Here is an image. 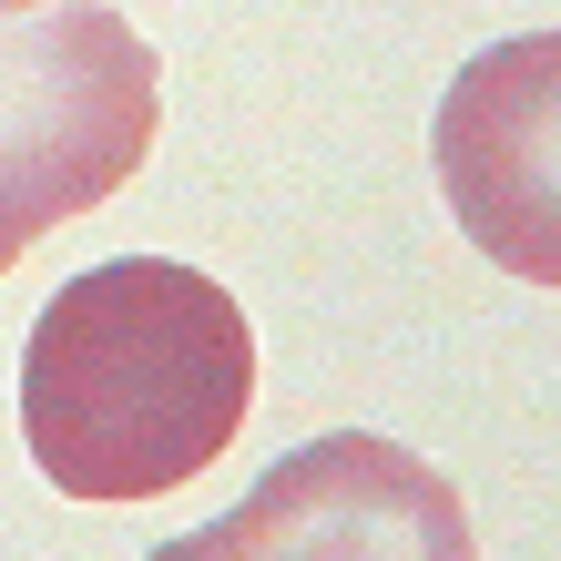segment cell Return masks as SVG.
I'll list each match as a JSON object with an SVG mask.
<instances>
[{
	"instance_id": "obj_1",
	"label": "cell",
	"mask_w": 561,
	"mask_h": 561,
	"mask_svg": "<svg viewBox=\"0 0 561 561\" xmlns=\"http://www.w3.org/2000/svg\"><path fill=\"white\" fill-rule=\"evenodd\" d=\"M255 327L174 255H113L42 307L21 347V439L61 501H163L236 449Z\"/></svg>"
},
{
	"instance_id": "obj_2",
	"label": "cell",
	"mask_w": 561,
	"mask_h": 561,
	"mask_svg": "<svg viewBox=\"0 0 561 561\" xmlns=\"http://www.w3.org/2000/svg\"><path fill=\"white\" fill-rule=\"evenodd\" d=\"M163 72L113 0H0V276L153 153Z\"/></svg>"
},
{
	"instance_id": "obj_3",
	"label": "cell",
	"mask_w": 561,
	"mask_h": 561,
	"mask_svg": "<svg viewBox=\"0 0 561 561\" xmlns=\"http://www.w3.org/2000/svg\"><path fill=\"white\" fill-rule=\"evenodd\" d=\"M428 163L459 236L501 276L561 296V31H520L459 61Z\"/></svg>"
},
{
	"instance_id": "obj_4",
	"label": "cell",
	"mask_w": 561,
	"mask_h": 561,
	"mask_svg": "<svg viewBox=\"0 0 561 561\" xmlns=\"http://www.w3.org/2000/svg\"><path fill=\"white\" fill-rule=\"evenodd\" d=\"M286 551H428L470 561V511L439 470H419L409 449L337 428V439L296 449L266 490H245L225 520L163 541V561H286Z\"/></svg>"
}]
</instances>
